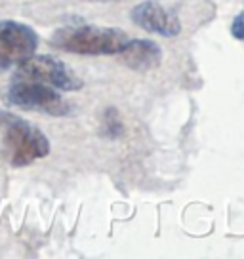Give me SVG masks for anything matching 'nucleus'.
Returning a JSON list of instances; mask_svg holds the SVG:
<instances>
[{"instance_id":"nucleus-2","label":"nucleus","mask_w":244,"mask_h":259,"mask_svg":"<svg viewBox=\"0 0 244 259\" xmlns=\"http://www.w3.org/2000/svg\"><path fill=\"white\" fill-rule=\"evenodd\" d=\"M130 40L128 34L114 27H65L54 32L52 46L69 54L80 56H113L120 54V50Z\"/></svg>"},{"instance_id":"nucleus-6","label":"nucleus","mask_w":244,"mask_h":259,"mask_svg":"<svg viewBox=\"0 0 244 259\" xmlns=\"http://www.w3.org/2000/svg\"><path fill=\"white\" fill-rule=\"evenodd\" d=\"M134 23L143 27L147 32H156L162 36H176L181 31L178 16L166 10L158 0H145L132 10Z\"/></svg>"},{"instance_id":"nucleus-3","label":"nucleus","mask_w":244,"mask_h":259,"mask_svg":"<svg viewBox=\"0 0 244 259\" xmlns=\"http://www.w3.org/2000/svg\"><path fill=\"white\" fill-rule=\"evenodd\" d=\"M6 101L10 105L23 111H40L52 116H65L71 113V105L48 84L36 80L14 78L6 92Z\"/></svg>"},{"instance_id":"nucleus-1","label":"nucleus","mask_w":244,"mask_h":259,"mask_svg":"<svg viewBox=\"0 0 244 259\" xmlns=\"http://www.w3.org/2000/svg\"><path fill=\"white\" fill-rule=\"evenodd\" d=\"M0 136L6 160L16 168L29 166L50 153V141L40 130L8 111H0Z\"/></svg>"},{"instance_id":"nucleus-5","label":"nucleus","mask_w":244,"mask_h":259,"mask_svg":"<svg viewBox=\"0 0 244 259\" xmlns=\"http://www.w3.org/2000/svg\"><path fill=\"white\" fill-rule=\"evenodd\" d=\"M38 48V34L25 23L0 21V71H6L33 56Z\"/></svg>"},{"instance_id":"nucleus-4","label":"nucleus","mask_w":244,"mask_h":259,"mask_svg":"<svg viewBox=\"0 0 244 259\" xmlns=\"http://www.w3.org/2000/svg\"><path fill=\"white\" fill-rule=\"evenodd\" d=\"M14 78L36 80L63 92H76L82 88L80 78L54 56H29L17 65Z\"/></svg>"},{"instance_id":"nucleus-8","label":"nucleus","mask_w":244,"mask_h":259,"mask_svg":"<svg viewBox=\"0 0 244 259\" xmlns=\"http://www.w3.org/2000/svg\"><path fill=\"white\" fill-rule=\"evenodd\" d=\"M231 32H233V36H235V38H238V40H244V10L235 17V19H233Z\"/></svg>"},{"instance_id":"nucleus-7","label":"nucleus","mask_w":244,"mask_h":259,"mask_svg":"<svg viewBox=\"0 0 244 259\" xmlns=\"http://www.w3.org/2000/svg\"><path fill=\"white\" fill-rule=\"evenodd\" d=\"M122 61L134 71H149L158 67L162 59L160 46L153 40H128L120 50Z\"/></svg>"}]
</instances>
